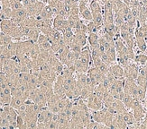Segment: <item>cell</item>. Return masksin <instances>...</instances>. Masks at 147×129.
Here are the masks:
<instances>
[{
	"label": "cell",
	"instance_id": "1",
	"mask_svg": "<svg viewBox=\"0 0 147 129\" xmlns=\"http://www.w3.org/2000/svg\"><path fill=\"white\" fill-rule=\"evenodd\" d=\"M27 100H32L33 102L36 103V104H38V105H40L42 108H45L47 106L48 99H47L46 95L41 91V89L39 87L33 90V91L30 92L29 98Z\"/></svg>",
	"mask_w": 147,
	"mask_h": 129
},
{
	"label": "cell",
	"instance_id": "2",
	"mask_svg": "<svg viewBox=\"0 0 147 129\" xmlns=\"http://www.w3.org/2000/svg\"><path fill=\"white\" fill-rule=\"evenodd\" d=\"M86 104L91 111L99 110V109L104 107L103 99L99 97L95 92H93L86 100Z\"/></svg>",
	"mask_w": 147,
	"mask_h": 129
},
{
	"label": "cell",
	"instance_id": "3",
	"mask_svg": "<svg viewBox=\"0 0 147 129\" xmlns=\"http://www.w3.org/2000/svg\"><path fill=\"white\" fill-rule=\"evenodd\" d=\"M2 114L9 121L11 129L16 128V118L18 115L16 109L11 107L10 105H4L2 108Z\"/></svg>",
	"mask_w": 147,
	"mask_h": 129
},
{
	"label": "cell",
	"instance_id": "4",
	"mask_svg": "<svg viewBox=\"0 0 147 129\" xmlns=\"http://www.w3.org/2000/svg\"><path fill=\"white\" fill-rule=\"evenodd\" d=\"M40 73H41V76L42 78H45V79L50 80L53 82H55L57 76H58L57 74L55 73V71L53 70V68L51 66L49 62H45L44 64H42L40 67Z\"/></svg>",
	"mask_w": 147,
	"mask_h": 129
},
{
	"label": "cell",
	"instance_id": "5",
	"mask_svg": "<svg viewBox=\"0 0 147 129\" xmlns=\"http://www.w3.org/2000/svg\"><path fill=\"white\" fill-rule=\"evenodd\" d=\"M116 99L120 100L124 92V79H116L108 90Z\"/></svg>",
	"mask_w": 147,
	"mask_h": 129
},
{
	"label": "cell",
	"instance_id": "6",
	"mask_svg": "<svg viewBox=\"0 0 147 129\" xmlns=\"http://www.w3.org/2000/svg\"><path fill=\"white\" fill-rule=\"evenodd\" d=\"M53 82L47 80L45 78H42L41 76L40 79V83H39V88L41 89V91L46 95L47 99L49 100V98H51L53 94H54V91H53Z\"/></svg>",
	"mask_w": 147,
	"mask_h": 129
},
{
	"label": "cell",
	"instance_id": "7",
	"mask_svg": "<svg viewBox=\"0 0 147 129\" xmlns=\"http://www.w3.org/2000/svg\"><path fill=\"white\" fill-rule=\"evenodd\" d=\"M87 74H88V75L89 77H90L91 81L95 83L96 85H98V84H99V83H101L102 82H103V80L105 79V77H106V74L104 73H102L101 71L96 66L88 68Z\"/></svg>",
	"mask_w": 147,
	"mask_h": 129
},
{
	"label": "cell",
	"instance_id": "8",
	"mask_svg": "<svg viewBox=\"0 0 147 129\" xmlns=\"http://www.w3.org/2000/svg\"><path fill=\"white\" fill-rule=\"evenodd\" d=\"M138 74H139V66L135 62H132L124 67V77L125 78L136 80L138 76Z\"/></svg>",
	"mask_w": 147,
	"mask_h": 129
},
{
	"label": "cell",
	"instance_id": "9",
	"mask_svg": "<svg viewBox=\"0 0 147 129\" xmlns=\"http://www.w3.org/2000/svg\"><path fill=\"white\" fill-rule=\"evenodd\" d=\"M46 4L44 3L42 0H38L37 2L34 3L33 5H31L27 7H25L29 14V16H34V17H37L41 15V13L44 7V5Z\"/></svg>",
	"mask_w": 147,
	"mask_h": 129
},
{
	"label": "cell",
	"instance_id": "10",
	"mask_svg": "<svg viewBox=\"0 0 147 129\" xmlns=\"http://www.w3.org/2000/svg\"><path fill=\"white\" fill-rule=\"evenodd\" d=\"M28 16H29V14H28L26 8L23 7V8H20L18 10L13 11L11 20H12V22H14L16 23L21 24L24 22V20H25Z\"/></svg>",
	"mask_w": 147,
	"mask_h": 129
},
{
	"label": "cell",
	"instance_id": "11",
	"mask_svg": "<svg viewBox=\"0 0 147 129\" xmlns=\"http://www.w3.org/2000/svg\"><path fill=\"white\" fill-rule=\"evenodd\" d=\"M37 43H38V45H39L41 49L47 50V51H49V52H53L52 43H51L49 38L45 34L42 33V32L39 35V38H38Z\"/></svg>",
	"mask_w": 147,
	"mask_h": 129
},
{
	"label": "cell",
	"instance_id": "12",
	"mask_svg": "<svg viewBox=\"0 0 147 129\" xmlns=\"http://www.w3.org/2000/svg\"><path fill=\"white\" fill-rule=\"evenodd\" d=\"M109 110L114 113L115 115L117 114H119V115H122L125 111L127 110L126 107L124 105V103L122 102V100H118V99H116L115 100V101L113 102V104L111 107L107 108Z\"/></svg>",
	"mask_w": 147,
	"mask_h": 129
},
{
	"label": "cell",
	"instance_id": "13",
	"mask_svg": "<svg viewBox=\"0 0 147 129\" xmlns=\"http://www.w3.org/2000/svg\"><path fill=\"white\" fill-rule=\"evenodd\" d=\"M11 99H12V92L9 86L4 89H0V101H1V104L3 106L9 105Z\"/></svg>",
	"mask_w": 147,
	"mask_h": 129
},
{
	"label": "cell",
	"instance_id": "14",
	"mask_svg": "<svg viewBox=\"0 0 147 129\" xmlns=\"http://www.w3.org/2000/svg\"><path fill=\"white\" fill-rule=\"evenodd\" d=\"M109 72L115 76L116 79H124V67L118 63H114L109 66Z\"/></svg>",
	"mask_w": 147,
	"mask_h": 129
},
{
	"label": "cell",
	"instance_id": "15",
	"mask_svg": "<svg viewBox=\"0 0 147 129\" xmlns=\"http://www.w3.org/2000/svg\"><path fill=\"white\" fill-rule=\"evenodd\" d=\"M110 128L112 129H125L127 128V124L125 122L122 115L117 114L114 116L113 122L110 126Z\"/></svg>",
	"mask_w": 147,
	"mask_h": 129
},
{
	"label": "cell",
	"instance_id": "16",
	"mask_svg": "<svg viewBox=\"0 0 147 129\" xmlns=\"http://www.w3.org/2000/svg\"><path fill=\"white\" fill-rule=\"evenodd\" d=\"M13 28V22L11 19H0V31L4 34L10 35Z\"/></svg>",
	"mask_w": 147,
	"mask_h": 129
},
{
	"label": "cell",
	"instance_id": "17",
	"mask_svg": "<svg viewBox=\"0 0 147 129\" xmlns=\"http://www.w3.org/2000/svg\"><path fill=\"white\" fill-rule=\"evenodd\" d=\"M39 16L42 18H44V19H53V17L55 16V14H54L53 6L51 5L46 4L44 5V7Z\"/></svg>",
	"mask_w": 147,
	"mask_h": 129
},
{
	"label": "cell",
	"instance_id": "18",
	"mask_svg": "<svg viewBox=\"0 0 147 129\" xmlns=\"http://www.w3.org/2000/svg\"><path fill=\"white\" fill-rule=\"evenodd\" d=\"M99 37L98 35L97 32H91V33H88V46L90 49L98 47L99 43H98Z\"/></svg>",
	"mask_w": 147,
	"mask_h": 129
},
{
	"label": "cell",
	"instance_id": "19",
	"mask_svg": "<svg viewBox=\"0 0 147 129\" xmlns=\"http://www.w3.org/2000/svg\"><path fill=\"white\" fill-rule=\"evenodd\" d=\"M116 98L111 94L109 91H107L103 94V103H104V107L106 108H109L112 106L113 102L115 101Z\"/></svg>",
	"mask_w": 147,
	"mask_h": 129
},
{
	"label": "cell",
	"instance_id": "20",
	"mask_svg": "<svg viewBox=\"0 0 147 129\" xmlns=\"http://www.w3.org/2000/svg\"><path fill=\"white\" fill-rule=\"evenodd\" d=\"M121 100L124 103V105L126 107V108L130 110L132 108V104H133V100H134V97L128 93H125L124 92V93L122 94V97H121Z\"/></svg>",
	"mask_w": 147,
	"mask_h": 129
},
{
	"label": "cell",
	"instance_id": "21",
	"mask_svg": "<svg viewBox=\"0 0 147 129\" xmlns=\"http://www.w3.org/2000/svg\"><path fill=\"white\" fill-rule=\"evenodd\" d=\"M122 117L125 120V122L127 124V126H131L133 124L136 123V118H135V116H134L133 112H131L130 110L127 109L126 111H125L123 114H122Z\"/></svg>",
	"mask_w": 147,
	"mask_h": 129
},
{
	"label": "cell",
	"instance_id": "22",
	"mask_svg": "<svg viewBox=\"0 0 147 129\" xmlns=\"http://www.w3.org/2000/svg\"><path fill=\"white\" fill-rule=\"evenodd\" d=\"M93 19L92 21L94 23L97 25V27L100 30L104 26V18H103V14L102 13H98V14H93L92 15Z\"/></svg>",
	"mask_w": 147,
	"mask_h": 129
},
{
	"label": "cell",
	"instance_id": "23",
	"mask_svg": "<svg viewBox=\"0 0 147 129\" xmlns=\"http://www.w3.org/2000/svg\"><path fill=\"white\" fill-rule=\"evenodd\" d=\"M13 39L10 35L4 34L1 32V36H0V49H4L7 47L8 45L13 41Z\"/></svg>",
	"mask_w": 147,
	"mask_h": 129
},
{
	"label": "cell",
	"instance_id": "24",
	"mask_svg": "<svg viewBox=\"0 0 147 129\" xmlns=\"http://www.w3.org/2000/svg\"><path fill=\"white\" fill-rule=\"evenodd\" d=\"M25 99L22 98V97H13L12 96V99H11V101H10V106L13 107L14 108L17 109L18 108H20L24 103L25 102Z\"/></svg>",
	"mask_w": 147,
	"mask_h": 129
},
{
	"label": "cell",
	"instance_id": "25",
	"mask_svg": "<svg viewBox=\"0 0 147 129\" xmlns=\"http://www.w3.org/2000/svg\"><path fill=\"white\" fill-rule=\"evenodd\" d=\"M89 9H90L92 15L103 12V8L101 7V5L98 3V0H92V1L89 3Z\"/></svg>",
	"mask_w": 147,
	"mask_h": 129
},
{
	"label": "cell",
	"instance_id": "26",
	"mask_svg": "<svg viewBox=\"0 0 147 129\" xmlns=\"http://www.w3.org/2000/svg\"><path fill=\"white\" fill-rule=\"evenodd\" d=\"M146 61H147V54L146 53L141 52L139 54H136L134 62L136 63L138 66H145Z\"/></svg>",
	"mask_w": 147,
	"mask_h": 129
},
{
	"label": "cell",
	"instance_id": "27",
	"mask_svg": "<svg viewBox=\"0 0 147 129\" xmlns=\"http://www.w3.org/2000/svg\"><path fill=\"white\" fill-rule=\"evenodd\" d=\"M76 41L82 48H84L88 43V36L87 33H75Z\"/></svg>",
	"mask_w": 147,
	"mask_h": 129
},
{
	"label": "cell",
	"instance_id": "28",
	"mask_svg": "<svg viewBox=\"0 0 147 129\" xmlns=\"http://www.w3.org/2000/svg\"><path fill=\"white\" fill-rule=\"evenodd\" d=\"M87 32H88L87 24H85L80 19V20L77 22V25L75 28V33H87Z\"/></svg>",
	"mask_w": 147,
	"mask_h": 129
},
{
	"label": "cell",
	"instance_id": "29",
	"mask_svg": "<svg viewBox=\"0 0 147 129\" xmlns=\"http://www.w3.org/2000/svg\"><path fill=\"white\" fill-rule=\"evenodd\" d=\"M136 82L137 83V85H139L140 87L144 88L147 91V76H144L142 74H138V76L136 79Z\"/></svg>",
	"mask_w": 147,
	"mask_h": 129
},
{
	"label": "cell",
	"instance_id": "30",
	"mask_svg": "<svg viewBox=\"0 0 147 129\" xmlns=\"http://www.w3.org/2000/svg\"><path fill=\"white\" fill-rule=\"evenodd\" d=\"M86 128H88V129H102V128H108V127L102 123H98V122H97V121L91 120L86 126Z\"/></svg>",
	"mask_w": 147,
	"mask_h": 129
},
{
	"label": "cell",
	"instance_id": "31",
	"mask_svg": "<svg viewBox=\"0 0 147 129\" xmlns=\"http://www.w3.org/2000/svg\"><path fill=\"white\" fill-rule=\"evenodd\" d=\"M16 128L19 129H27V126H26V122H25L24 118L22 115L18 114L17 118H16Z\"/></svg>",
	"mask_w": 147,
	"mask_h": 129
},
{
	"label": "cell",
	"instance_id": "32",
	"mask_svg": "<svg viewBox=\"0 0 147 129\" xmlns=\"http://www.w3.org/2000/svg\"><path fill=\"white\" fill-rule=\"evenodd\" d=\"M146 95H147V91L144 90V88L140 87L139 85H137V92H136V98L139 99L142 102L144 101V100L146 99Z\"/></svg>",
	"mask_w": 147,
	"mask_h": 129
},
{
	"label": "cell",
	"instance_id": "33",
	"mask_svg": "<svg viewBox=\"0 0 147 129\" xmlns=\"http://www.w3.org/2000/svg\"><path fill=\"white\" fill-rule=\"evenodd\" d=\"M81 17L84 19V20L89 22V21H92V19H93V16H92V13L90 11V9H89V7H87L86 9L83 10L80 14Z\"/></svg>",
	"mask_w": 147,
	"mask_h": 129
},
{
	"label": "cell",
	"instance_id": "34",
	"mask_svg": "<svg viewBox=\"0 0 147 129\" xmlns=\"http://www.w3.org/2000/svg\"><path fill=\"white\" fill-rule=\"evenodd\" d=\"M7 86V76L4 72H0V89H4Z\"/></svg>",
	"mask_w": 147,
	"mask_h": 129
},
{
	"label": "cell",
	"instance_id": "35",
	"mask_svg": "<svg viewBox=\"0 0 147 129\" xmlns=\"http://www.w3.org/2000/svg\"><path fill=\"white\" fill-rule=\"evenodd\" d=\"M87 28H88V33H91V32H97L99 31V29L97 27V25L94 23L93 21H89L88 23L87 24Z\"/></svg>",
	"mask_w": 147,
	"mask_h": 129
},
{
	"label": "cell",
	"instance_id": "36",
	"mask_svg": "<svg viewBox=\"0 0 147 129\" xmlns=\"http://www.w3.org/2000/svg\"><path fill=\"white\" fill-rule=\"evenodd\" d=\"M10 5H11V8L12 10H18L20 8H23L24 7V5L22 2H18V1H10Z\"/></svg>",
	"mask_w": 147,
	"mask_h": 129
},
{
	"label": "cell",
	"instance_id": "37",
	"mask_svg": "<svg viewBox=\"0 0 147 129\" xmlns=\"http://www.w3.org/2000/svg\"><path fill=\"white\" fill-rule=\"evenodd\" d=\"M4 60L0 57V72H3V66H4Z\"/></svg>",
	"mask_w": 147,
	"mask_h": 129
},
{
	"label": "cell",
	"instance_id": "38",
	"mask_svg": "<svg viewBox=\"0 0 147 129\" xmlns=\"http://www.w3.org/2000/svg\"><path fill=\"white\" fill-rule=\"evenodd\" d=\"M2 108H3V105L1 104V102H0V111L2 110Z\"/></svg>",
	"mask_w": 147,
	"mask_h": 129
},
{
	"label": "cell",
	"instance_id": "39",
	"mask_svg": "<svg viewBox=\"0 0 147 129\" xmlns=\"http://www.w3.org/2000/svg\"><path fill=\"white\" fill-rule=\"evenodd\" d=\"M101 1H102V2H103V3L105 4L106 2H107V1H109V0H101Z\"/></svg>",
	"mask_w": 147,
	"mask_h": 129
},
{
	"label": "cell",
	"instance_id": "40",
	"mask_svg": "<svg viewBox=\"0 0 147 129\" xmlns=\"http://www.w3.org/2000/svg\"><path fill=\"white\" fill-rule=\"evenodd\" d=\"M146 108V112H147V99H146V108Z\"/></svg>",
	"mask_w": 147,
	"mask_h": 129
},
{
	"label": "cell",
	"instance_id": "41",
	"mask_svg": "<svg viewBox=\"0 0 147 129\" xmlns=\"http://www.w3.org/2000/svg\"><path fill=\"white\" fill-rule=\"evenodd\" d=\"M145 66H147V61H146V64H145Z\"/></svg>",
	"mask_w": 147,
	"mask_h": 129
}]
</instances>
